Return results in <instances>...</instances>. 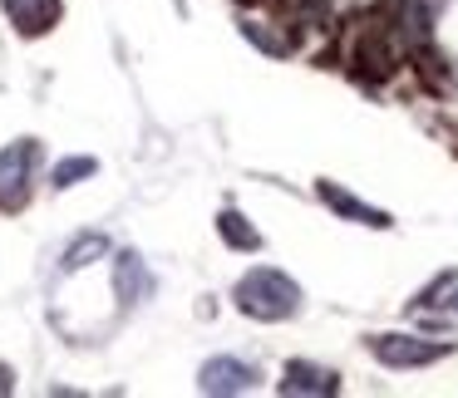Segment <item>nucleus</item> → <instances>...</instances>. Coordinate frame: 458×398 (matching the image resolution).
I'll return each instance as SVG.
<instances>
[{"label": "nucleus", "mask_w": 458, "mask_h": 398, "mask_svg": "<svg viewBox=\"0 0 458 398\" xmlns=\"http://www.w3.org/2000/svg\"><path fill=\"white\" fill-rule=\"evenodd\" d=\"M232 305L251 319H267V325L271 319H291L301 310V286L276 266H251L232 290Z\"/></svg>", "instance_id": "obj_1"}, {"label": "nucleus", "mask_w": 458, "mask_h": 398, "mask_svg": "<svg viewBox=\"0 0 458 398\" xmlns=\"http://www.w3.org/2000/svg\"><path fill=\"white\" fill-rule=\"evenodd\" d=\"M35 168H40V143L15 138L0 148V211H21L35 192Z\"/></svg>", "instance_id": "obj_2"}, {"label": "nucleus", "mask_w": 458, "mask_h": 398, "mask_svg": "<svg viewBox=\"0 0 458 398\" xmlns=\"http://www.w3.org/2000/svg\"><path fill=\"white\" fill-rule=\"evenodd\" d=\"M369 354L389 369H424V364L448 359L454 344L448 339H419V335H375L369 339Z\"/></svg>", "instance_id": "obj_3"}, {"label": "nucleus", "mask_w": 458, "mask_h": 398, "mask_svg": "<svg viewBox=\"0 0 458 398\" xmlns=\"http://www.w3.org/2000/svg\"><path fill=\"white\" fill-rule=\"evenodd\" d=\"M350 64H355V74H365V79H389L399 64L394 54V40H389V30H379V25H365L355 40V50H350Z\"/></svg>", "instance_id": "obj_4"}, {"label": "nucleus", "mask_w": 458, "mask_h": 398, "mask_svg": "<svg viewBox=\"0 0 458 398\" xmlns=\"http://www.w3.org/2000/svg\"><path fill=\"white\" fill-rule=\"evenodd\" d=\"M153 270H148V261L139 256V251H119L114 256V295H119V305L123 310H133V305H143V300L153 295Z\"/></svg>", "instance_id": "obj_5"}, {"label": "nucleus", "mask_w": 458, "mask_h": 398, "mask_svg": "<svg viewBox=\"0 0 458 398\" xmlns=\"http://www.w3.org/2000/svg\"><path fill=\"white\" fill-rule=\"evenodd\" d=\"M198 388H202V394H247V388H257V369H251L247 359L217 354V359L202 364Z\"/></svg>", "instance_id": "obj_6"}, {"label": "nucleus", "mask_w": 458, "mask_h": 398, "mask_svg": "<svg viewBox=\"0 0 458 398\" xmlns=\"http://www.w3.org/2000/svg\"><path fill=\"white\" fill-rule=\"evenodd\" d=\"M5 5V21L15 25V35L35 40V35H50L64 15V0H0Z\"/></svg>", "instance_id": "obj_7"}, {"label": "nucleus", "mask_w": 458, "mask_h": 398, "mask_svg": "<svg viewBox=\"0 0 458 398\" xmlns=\"http://www.w3.org/2000/svg\"><path fill=\"white\" fill-rule=\"evenodd\" d=\"M335 388H340L335 369L306 364V359H291V364H286V378H281V394H335Z\"/></svg>", "instance_id": "obj_8"}, {"label": "nucleus", "mask_w": 458, "mask_h": 398, "mask_svg": "<svg viewBox=\"0 0 458 398\" xmlns=\"http://www.w3.org/2000/svg\"><path fill=\"white\" fill-rule=\"evenodd\" d=\"M320 202H326L330 211H340V217H350V221H365V227H389V217L379 207H365L360 197H350V192H340L335 182H320Z\"/></svg>", "instance_id": "obj_9"}, {"label": "nucleus", "mask_w": 458, "mask_h": 398, "mask_svg": "<svg viewBox=\"0 0 458 398\" xmlns=\"http://www.w3.org/2000/svg\"><path fill=\"white\" fill-rule=\"evenodd\" d=\"M217 236L227 241L232 251H257V246H261V231L251 227V221L242 217L237 207H227V211H222V217H217Z\"/></svg>", "instance_id": "obj_10"}, {"label": "nucleus", "mask_w": 458, "mask_h": 398, "mask_svg": "<svg viewBox=\"0 0 458 398\" xmlns=\"http://www.w3.org/2000/svg\"><path fill=\"white\" fill-rule=\"evenodd\" d=\"M89 256H109V241H104V236H80V241H70V251H64V270L89 266Z\"/></svg>", "instance_id": "obj_11"}, {"label": "nucleus", "mask_w": 458, "mask_h": 398, "mask_svg": "<svg viewBox=\"0 0 458 398\" xmlns=\"http://www.w3.org/2000/svg\"><path fill=\"white\" fill-rule=\"evenodd\" d=\"M94 172H99V162H94V158H64L60 168H55V187H74V182L94 178Z\"/></svg>", "instance_id": "obj_12"}, {"label": "nucleus", "mask_w": 458, "mask_h": 398, "mask_svg": "<svg viewBox=\"0 0 458 398\" xmlns=\"http://www.w3.org/2000/svg\"><path fill=\"white\" fill-rule=\"evenodd\" d=\"M330 15V0H301V21L306 25H326Z\"/></svg>", "instance_id": "obj_13"}, {"label": "nucleus", "mask_w": 458, "mask_h": 398, "mask_svg": "<svg viewBox=\"0 0 458 398\" xmlns=\"http://www.w3.org/2000/svg\"><path fill=\"white\" fill-rule=\"evenodd\" d=\"M11 388H15V378H11V369L0 364V394H11Z\"/></svg>", "instance_id": "obj_14"}, {"label": "nucleus", "mask_w": 458, "mask_h": 398, "mask_svg": "<svg viewBox=\"0 0 458 398\" xmlns=\"http://www.w3.org/2000/svg\"><path fill=\"white\" fill-rule=\"evenodd\" d=\"M448 310H454V315H458V290H454V300H448Z\"/></svg>", "instance_id": "obj_15"}]
</instances>
